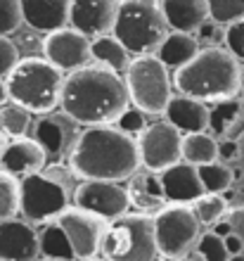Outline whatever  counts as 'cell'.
<instances>
[{
    "instance_id": "cell-1",
    "label": "cell",
    "mask_w": 244,
    "mask_h": 261,
    "mask_svg": "<svg viewBox=\"0 0 244 261\" xmlns=\"http://www.w3.org/2000/svg\"><path fill=\"white\" fill-rule=\"evenodd\" d=\"M60 107L81 126H107L128 110L130 97L119 71L88 62L67 74Z\"/></svg>"
},
{
    "instance_id": "cell-2",
    "label": "cell",
    "mask_w": 244,
    "mask_h": 261,
    "mask_svg": "<svg viewBox=\"0 0 244 261\" xmlns=\"http://www.w3.org/2000/svg\"><path fill=\"white\" fill-rule=\"evenodd\" d=\"M143 166L138 136L119 126H86L69 152V169L83 180H128Z\"/></svg>"
},
{
    "instance_id": "cell-3",
    "label": "cell",
    "mask_w": 244,
    "mask_h": 261,
    "mask_svg": "<svg viewBox=\"0 0 244 261\" xmlns=\"http://www.w3.org/2000/svg\"><path fill=\"white\" fill-rule=\"evenodd\" d=\"M173 86L180 95L204 102L235 97L242 93V62L228 48L209 45L173 71Z\"/></svg>"
},
{
    "instance_id": "cell-4",
    "label": "cell",
    "mask_w": 244,
    "mask_h": 261,
    "mask_svg": "<svg viewBox=\"0 0 244 261\" xmlns=\"http://www.w3.org/2000/svg\"><path fill=\"white\" fill-rule=\"evenodd\" d=\"M64 71L45 57H21L7 76L10 97L31 114H50L62 105Z\"/></svg>"
},
{
    "instance_id": "cell-5",
    "label": "cell",
    "mask_w": 244,
    "mask_h": 261,
    "mask_svg": "<svg viewBox=\"0 0 244 261\" xmlns=\"http://www.w3.org/2000/svg\"><path fill=\"white\" fill-rule=\"evenodd\" d=\"M161 0H121L112 34L128 48L130 55H156L169 36Z\"/></svg>"
},
{
    "instance_id": "cell-6",
    "label": "cell",
    "mask_w": 244,
    "mask_h": 261,
    "mask_svg": "<svg viewBox=\"0 0 244 261\" xmlns=\"http://www.w3.org/2000/svg\"><path fill=\"white\" fill-rule=\"evenodd\" d=\"M71 169L50 166L21 178V214L34 223H48L69 206L74 195Z\"/></svg>"
},
{
    "instance_id": "cell-7",
    "label": "cell",
    "mask_w": 244,
    "mask_h": 261,
    "mask_svg": "<svg viewBox=\"0 0 244 261\" xmlns=\"http://www.w3.org/2000/svg\"><path fill=\"white\" fill-rule=\"evenodd\" d=\"M102 254L109 261H159L154 216L135 212L109 221Z\"/></svg>"
},
{
    "instance_id": "cell-8",
    "label": "cell",
    "mask_w": 244,
    "mask_h": 261,
    "mask_svg": "<svg viewBox=\"0 0 244 261\" xmlns=\"http://www.w3.org/2000/svg\"><path fill=\"white\" fill-rule=\"evenodd\" d=\"M126 88L130 105L145 114H164L169 100L173 97L171 69L156 55H135L126 69Z\"/></svg>"
},
{
    "instance_id": "cell-9",
    "label": "cell",
    "mask_w": 244,
    "mask_h": 261,
    "mask_svg": "<svg viewBox=\"0 0 244 261\" xmlns=\"http://www.w3.org/2000/svg\"><path fill=\"white\" fill-rule=\"evenodd\" d=\"M202 223L197 219L192 204L169 202L154 214V235L159 254L169 261L185 259L197 247Z\"/></svg>"
},
{
    "instance_id": "cell-10",
    "label": "cell",
    "mask_w": 244,
    "mask_h": 261,
    "mask_svg": "<svg viewBox=\"0 0 244 261\" xmlns=\"http://www.w3.org/2000/svg\"><path fill=\"white\" fill-rule=\"evenodd\" d=\"M57 223L62 230L67 233L71 247H74L76 259H93L102 252V242H104V233H107L109 221L97 216L95 212L81 209V206H67L64 212L57 216Z\"/></svg>"
},
{
    "instance_id": "cell-11",
    "label": "cell",
    "mask_w": 244,
    "mask_h": 261,
    "mask_svg": "<svg viewBox=\"0 0 244 261\" xmlns=\"http://www.w3.org/2000/svg\"><path fill=\"white\" fill-rule=\"evenodd\" d=\"M138 145L143 166L156 173L166 171L183 159V133L166 119L145 126V130L138 136Z\"/></svg>"
},
{
    "instance_id": "cell-12",
    "label": "cell",
    "mask_w": 244,
    "mask_h": 261,
    "mask_svg": "<svg viewBox=\"0 0 244 261\" xmlns=\"http://www.w3.org/2000/svg\"><path fill=\"white\" fill-rule=\"evenodd\" d=\"M74 204L107 221H114L130 209L128 190L119 180H81L74 188Z\"/></svg>"
},
{
    "instance_id": "cell-13",
    "label": "cell",
    "mask_w": 244,
    "mask_h": 261,
    "mask_svg": "<svg viewBox=\"0 0 244 261\" xmlns=\"http://www.w3.org/2000/svg\"><path fill=\"white\" fill-rule=\"evenodd\" d=\"M90 45H93V38H88L74 27H62L57 31H50L41 41L43 57L67 74L74 69L86 67L93 60Z\"/></svg>"
},
{
    "instance_id": "cell-14",
    "label": "cell",
    "mask_w": 244,
    "mask_h": 261,
    "mask_svg": "<svg viewBox=\"0 0 244 261\" xmlns=\"http://www.w3.org/2000/svg\"><path fill=\"white\" fill-rule=\"evenodd\" d=\"M121 0H71L69 27L78 29L88 38L112 34Z\"/></svg>"
},
{
    "instance_id": "cell-15",
    "label": "cell",
    "mask_w": 244,
    "mask_h": 261,
    "mask_svg": "<svg viewBox=\"0 0 244 261\" xmlns=\"http://www.w3.org/2000/svg\"><path fill=\"white\" fill-rule=\"evenodd\" d=\"M41 254V233L29 221H0V259L5 261H36Z\"/></svg>"
},
{
    "instance_id": "cell-16",
    "label": "cell",
    "mask_w": 244,
    "mask_h": 261,
    "mask_svg": "<svg viewBox=\"0 0 244 261\" xmlns=\"http://www.w3.org/2000/svg\"><path fill=\"white\" fill-rule=\"evenodd\" d=\"M78 126L81 124L74 117H69L67 112H50L43 114V119L36 124L34 138L45 147L48 157H62V154L69 157L74 143L81 136Z\"/></svg>"
},
{
    "instance_id": "cell-17",
    "label": "cell",
    "mask_w": 244,
    "mask_h": 261,
    "mask_svg": "<svg viewBox=\"0 0 244 261\" xmlns=\"http://www.w3.org/2000/svg\"><path fill=\"white\" fill-rule=\"evenodd\" d=\"M48 164V152L36 138H10L0 159V169L7 173H12L17 178L31 176L45 169Z\"/></svg>"
},
{
    "instance_id": "cell-18",
    "label": "cell",
    "mask_w": 244,
    "mask_h": 261,
    "mask_svg": "<svg viewBox=\"0 0 244 261\" xmlns=\"http://www.w3.org/2000/svg\"><path fill=\"white\" fill-rule=\"evenodd\" d=\"M126 190H128L130 206L140 214L159 212V209H164V206L169 204L166 193H164L161 173L152 171V169H145V166H140L128 178Z\"/></svg>"
},
{
    "instance_id": "cell-19",
    "label": "cell",
    "mask_w": 244,
    "mask_h": 261,
    "mask_svg": "<svg viewBox=\"0 0 244 261\" xmlns=\"http://www.w3.org/2000/svg\"><path fill=\"white\" fill-rule=\"evenodd\" d=\"M161 183L166 199L180 202V204H192L195 199H199L206 193L202 186V178H199V169L190 162H185V159H180L178 164L161 171Z\"/></svg>"
},
{
    "instance_id": "cell-20",
    "label": "cell",
    "mask_w": 244,
    "mask_h": 261,
    "mask_svg": "<svg viewBox=\"0 0 244 261\" xmlns=\"http://www.w3.org/2000/svg\"><path fill=\"white\" fill-rule=\"evenodd\" d=\"M71 0H21L24 24L38 34H50L69 24Z\"/></svg>"
},
{
    "instance_id": "cell-21",
    "label": "cell",
    "mask_w": 244,
    "mask_h": 261,
    "mask_svg": "<svg viewBox=\"0 0 244 261\" xmlns=\"http://www.w3.org/2000/svg\"><path fill=\"white\" fill-rule=\"evenodd\" d=\"M166 121L176 126L180 133H199L209 130V102L190 95H173L164 110Z\"/></svg>"
},
{
    "instance_id": "cell-22",
    "label": "cell",
    "mask_w": 244,
    "mask_h": 261,
    "mask_svg": "<svg viewBox=\"0 0 244 261\" xmlns=\"http://www.w3.org/2000/svg\"><path fill=\"white\" fill-rule=\"evenodd\" d=\"M161 10L171 31L195 34L209 19L206 0H161Z\"/></svg>"
},
{
    "instance_id": "cell-23",
    "label": "cell",
    "mask_w": 244,
    "mask_h": 261,
    "mask_svg": "<svg viewBox=\"0 0 244 261\" xmlns=\"http://www.w3.org/2000/svg\"><path fill=\"white\" fill-rule=\"evenodd\" d=\"M244 119V95L223 97L216 102H209V130L213 136L235 138L237 128Z\"/></svg>"
},
{
    "instance_id": "cell-24",
    "label": "cell",
    "mask_w": 244,
    "mask_h": 261,
    "mask_svg": "<svg viewBox=\"0 0 244 261\" xmlns=\"http://www.w3.org/2000/svg\"><path fill=\"white\" fill-rule=\"evenodd\" d=\"M199 41L195 34H185V31H169V36L164 38V43L156 50V57L161 60L169 69H180L190 62L192 57L199 53Z\"/></svg>"
},
{
    "instance_id": "cell-25",
    "label": "cell",
    "mask_w": 244,
    "mask_h": 261,
    "mask_svg": "<svg viewBox=\"0 0 244 261\" xmlns=\"http://www.w3.org/2000/svg\"><path fill=\"white\" fill-rule=\"evenodd\" d=\"M90 53H93V60L97 64H104V67L114 69V71H126L130 64V53L128 48L123 45L114 34H104L93 38V45H90Z\"/></svg>"
},
{
    "instance_id": "cell-26",
    "label": "cell",
    "mask_w": 244,
    "mask_h": 261,
    "mask_svg": "<svg viewBox=\"0 0 244 261\" xmlns=\"http://www.w3.org/2000/svg\"><path fill=\"white\" fill-rule=\"evenodd\" d=\"M183 159L195 166L211 164L218 159V140L209 130L183 133Z\"/></svg>"
},
{
    "instance_id": "cell-27",
    "label": "cell",
    "mask_w": 244,
    "mask_h": 261,
    "mask_svg": "<svg viewBox=\"0 0 244 261\" xmlns=\"http://www.w3.org/2000/svg\"><path fill=\"white\" fill-rule=\"evenodd\" d=\"M41 254L48 259H60V261H74V247L69 242L67 233L62 230L57 221H48L41 230Z\"/></svg>"
},
{
    "instance_id": "cell-28",
    "label": "cell",
    "mask_w": 244,
    "mask_h": 261,
    "mask_svg": "<svg viewBox=\"0 0 244 261\" xmlns=\"http://www.w3.org/2000/svg\"><path fill=\"white\" fill-rule=\"evenodd\" d=\"M31 112L26 107H21L19 102H10L0 105V130L5 133L7 138H21L26 136V130L31 128Z\"/></svg>"
},
{
    "instance_id": "cell-29",
    "label": "cell",
    "mask_w": 244,
    "mask_h": 261,
    "mask_svg": "<svg viewBox=\"0 0 244 261\" xmlns=\"http://www.w3.org/2000/svg\"><path fill=\"white\" fill-rule=\"evenodd\" d=\"M21 212V180L0 169V221L14 219Z\"/></svg>"
},
{
    "instance_id": "cell-30",
    "label": "cell",
    "mask_w": 244,
    "mask_h": 261,
    "mask_svg": "<svg viewBox=\"0 0 244 261\" xmlns=\"http://www.w3.org/2000/svg\"><path fill=\"white\" fill-rule=\"evenodd\" d=\"M192 209H195L197 219L202 226H213L216 221L223 219L225 209H228V202L221 193H204L199 199L192 202Z\"/></svg>"
},
{
    "instance_id": "cell-31",
    "label": "cell",
    "mask_w": 244,
    "mask_h": 261,
    "mask_svg": "<svg viewBox=\"0 0 244 261\" xmlns=\"http://www.w3.org/2000/svg\"><path fill=\"white\" fill-rule=\"evenodd\" d=\"M199 169V178L206 193H225L232 186V171L223 162H211V164H202Z\"/></svg>"
},
{
    "instance_id": "cell-32",
    "label": "cell",
    "mask_w": 244,
    "mask_h": 261,
    "mask_svg": "<svg viewBox=\"0 0 244 261\" xmlns=\"http://www.w3.org/2000/svg\"><path fill=\"white\" fill-rule=\"evenodd\" d=\"M206 5H209V17L223 27L244 19V0H206Z\"/></svg>"
},
{
    "instance_id": "cell-33",
    "label": "cell",
    "mask_w": 244,
    "mask_h": 261,
    "mask_svg": "<svg viewBox=\"0 0 244 261\" xmlns=\"http://www.w3.org/2000/svg\"><path fill=\"white\" fill-rule=\"evenodd\" d=\"M197 252L204 261H228L230 259V252L225 247V238L216 235L213 230L211 233L199 235L197 240Z\"/></svg>"
},
{
    "instance_id": "cell-34",
    "label": "cell",
    "mask_w": 244,
    "mask_h": 261,
    "mask_svg": "<svg viewBox=\"0 0 244 261\" xmlns=\"http://www.w3.org/2000/svg\"><path fill=\"white\" fill-rule=\"evenodd\" d=\"M24 24L21 0H0V34H17Z\"/></svg>"
},
{
    "instance_id": "cell-35",
    "label": "cell",
    "mask_w": 244,
    "mask_h": 261,
    "mask_svg": "<svg viewBox=\"0 0 244 261\" xmlns=\"http://www.w3.org/2000/svg\"><path fill=\"white\" fill-rule=\"evenodd\" d=\"M19 48H17V43L10 41V36H3L0 34V79H7L10 71L17 67L19 62Z\"/></svg>"
},
{
    "instance_id": "cell-36",
    "label": "cell",
    "mask_w": 244,
    "mask_h": 261,
    "mask_svg": "<svg viewBox=\"0 0 244 261\" xmlns=\"http://www.w3.org/2000/svg\"><path fill=\"white\" fill-rule=\"evenodd\" d=\"M114 126H119V128L126 130V133H130V136H140V133L145 130V126H147V114H145L143 110H138V107L130 105L128 110L116 119Z\"/></svg>"
},
{
    "instance_id": "cell-37",
    "label": "cell",
    "mask_w": 244,
    "mask_h": 261,
    "mask_svg": "<svg viewBox=\"0 0 244 261\" xmlns=\"http://www.w3.org/2000/svg\"><path fill=\"white\" fill-rule=\"evenodd\" d=\"M225 48L244 64V19L235 21L225 29Z\"/></svg>"
},
{
    "instance_id": "cell-38",
    "label": "cell",
    "mask_w": 244,
    "mask_h": 261,
    "mask_svg": "<svg viewBox=\"0 0 244 261\" xmlns=\"http://www.w3.org/2000/svg\"><path fill=\"white\" fill-rule=\"evenodd\" d=\"M225 29L228 27L218 24V21H213L209 17V19L195 31V38L202 43H209V45H218V43H225ZM209 45H206V48H209Z\"/></svg>"
},
{
    "instance_id": "cell-39",
    "label": "cell",
    "mask_w": 244,
    "mask_h": 261,
    "mask_svg": "<svg viewBox=\"0 0 244 261\" xmlns=\"http://www.w3.org/2000/svg\"><path fill=\"white\" fill-rule=\"evenodd\" d=\"M239 154V145H237V140L235 138H225V140H221L218 143V157L221 159H235Z\"/></svg>"
},
{
    "instance_id": "cell-40",
    "label": "cell",
    "mask_w": 244,
    "mask_h": 261,
    "mask_svg": "<svg viewBox=\"0 0 244 261\" xmlns=\"http://www.w3.org/2000/svg\"><path fill=\"white\" fill-rule=\"evenodd\" d=\"M225 247H228V252H230V256L235 254H242V249H244V240L239 238V235L230 233L228 238H225Z\"/></svg>"
},
{
    "instance_id": "cell-41",
    "label": "cell",
    "mask_w": 244,
    "mask_h": 261,
    "mask_svg": "<svg viewBox=\"0 0 244 261\" xmlns=\"http://www.w3.org/2000/svg\"><path fill=\"white\" fill-rule=\"evenodd\" d=\"M213 233L221 235V238H228V235L232 233V226L228 221H216V223H213Z\"/></svg>"
},
{
    "instance_id": "cell-42",
    "label": "cell",
    "mask_w": 244,
    "mask_h": 261,
    "mask_svg": "<svg viewBox=\"0 0 244 261\" xmlns=\"http://www.w3.org/2000/svg\"><path fill=\"white\" fill-rule=\"evenodd\" d=\"M12 97H10V86H7V79H0V105L10 102Z\"/></svg>"
},
{
    "instance_id": "cell-43",
    "label": "cell",
    "mask_w": 244,
    "mask_h": 261,
    "mask_svg": "<svg viewBox=\"0 0 244 261\" xmlns=\"http://www.w3.org/2000/svg\"><path fill=\"white\" fill-rule=\"evenodd\" d=\"M7 140H10V138H7L5 133L0 130V159H3V152H5V145H7Z\"/></svg>"
},
{
    "instance_id": "cell-44",
    "label": "cell",
    "mask_w": 244,
    "mask_h": 261,
    "mask_svg": "<svg viewBox=\"0 0 244 261\" xmlns=\"http://www.w3.org/2000/svg\"><path fill=\"white\" fill-rule=\"evenodd\" d=\"M228 261H244V254H235V256H230Z\"/></svg>"
},
{
    "instance_id": "cell-45",
    "label": "cell",
    "mask_w": 244,
    "mask_h": 261,
    "mask_svg": "<svg viewBox=\"0 0 244 261\" xmlns=\"http://www.w3.org/2000/svg\"><path fill=\"white\" fill-rule=\"evenodd\" d=\"M83 261H109V259H97V256H93V259H83Z\"/></svg>"
},
{
    "instance_id": "cell-46",
    "label": "cell",
    "mask_w": 244,
    "mask_h": 261,
    "mask_svg": "<svg viewBox=\"0 0 244 261\" xmlns=\"http://www.w3.org/2000/svg\"><path fill=\"white\" fill-rule=\"evenodd\" d=\"M242 95H244V64H242Z\"/></svg>"
},
{
    "instance_id": "cell-47",
    "label": "cell",
    "mask_w": 244,
    "mask_h": 261,
    "mask_svg": "<svg viewBox=\"0 0 244 261\" xmlns=\"http://www.w3.org/2000/svg\"><path fill=\"white\" fill-rule=\"evenodd\" d=\"M36 261H60V259H48V256H45V259H36Z\"/></svg>"
},
{
    "instance_id": "cell-48",
    "label": "cell",
    "mask_w": 244,
    "mask_h": 261,
    "mask_svg": "<svg viewBox=\"0 0 244 261\" xmlns=\"http://www.w3.org/2000/svg\"><path fill=\"white\" fill-rule=\"evenodd\" d=\"M176 261H192V259H187V256H185V259H176Z\"/></svg>"
},
{
    "instance_id": "cell-49",
    "label": "cell",
    "mask_w": 244,
    "mask_h": 261,
    "mask_svg": "<svg viewBox=\"0 0 244 261\" xmlns=\"http://www.w3.org/2000/svg\"><path fill=\"white\" fill-rule=\"evenodd\" d=\"M0 261H5V259H0Z\"/></svg>"
}]
</instances>
